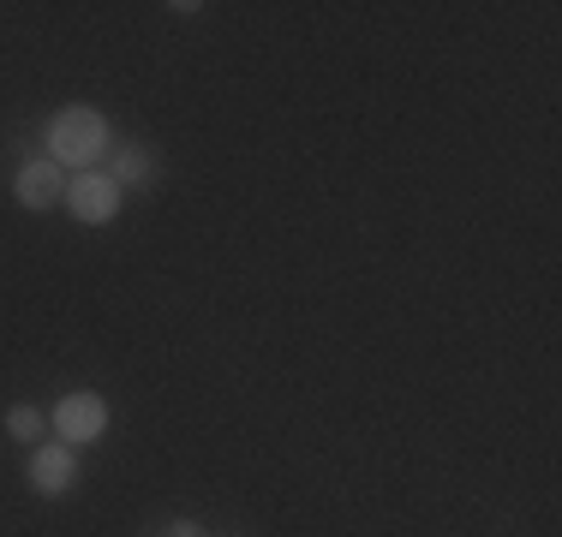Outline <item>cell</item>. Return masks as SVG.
Listing matches in <instances>:
<instances>
[{
	"label": "cell",
	"mask_w": 562,
	"mask_h": 537,
	"mask_svg": "<svg viewBox=\"0 0 562 537\" xmlns=\"http://www.w3.org/2000/svg\"><path fill=\"white\" fill-rule=\"evenodd\" d=\"M24 478H31V490L36 495H48V502H55V495H66L78 483V448H66V442H36L31 448V460H24Z\"/></svg>",
	"instance_id": "obj_5"
},
{
	"label": "cell",
	"mask_w": 562,
	"mask_h": 537,
	"mask_svg": "<svg viewBox=\"0 0 562 537\" xmlns=\"http://www.w3.org/2000/svg\"><path fill=\"white\" fill-rule=\"evenodd\" d=\"M12 197H19V209H31V215L60 209L66 204V168H55L48 156L19 161V173H12Z\"/></svg>",
	"instance_id": "obj_4"
},
{
	"label": "cell",
	"mask_w": 562,
	"mask_h": 537,
	"mask_svg": "<svg viewBox=\"0 0 562 537\" xmlns=\"http://www.w3.org/2000/svg\"><path fill=\"white\" fill-rule=\"evenodd\" d=\"M66 215H72L78 227H114L120 221V209H126V192L109 180L102 168H90V173H66Z\"/></svg>",
	"instance_id": "obj_3"
},
{
	"label": "cell",
	"mask_w": 562,
	"mask_h": 537,
	"mask_svg": "<svg viewBox=\"0 0 562 537\" xmlns=\"http://www.w3.org/2000/svg\"><path fill=\"white\" fill-rule=\"evenodd\" d=\"M156 144H144V138H132V144H114L109 150V161H102V173L120 185V192H144V185L156 180Z\"/></svg>",
	"instance_id": "obj_6"
},
{
	"label": "cell",
	"mask_w": 562,
	"mask_h": 537,
	"mask_svg": "<svg viewBox=\"0 0 562 537\" xmlns=\"http://www.w3.org/2000/svg\"><path fill=\"white\" fill-rule=\"evenodd\" d=\"M7 436L24 442V448H36V442H48L55 430H48V412L31 407V400H19V407H7Z\"/></svg>",
	"instance_id": "obj_7"
},
{
	"label": "cell",
	"mask_w": 562,
	"mask_h": 537,
	"mask_svg": "<svg viewBox=\"0 0 562 537\" xmlns=\"http://www.w3.org/2000/svg\"><path fill=\"white\" fill-rule=\"evenodd\" d=\"M156 537H204V526H198V519H173V526H162Z\"/></svg>",
	"instance_id": "obj_8"
},
{
	"label": "cell",
	"mask_w": 562,
	"mask_h": 537,
	"mask_svg": "<svg viewBox=\"0 0 562 537\" xmlns=\"http://www.w3.org/2000/svg\"><path fill=\"white\" fill-rule=\"evenodd\" d=\"M109 424H114V412H109V400L97 395V388H72V395H60L55 400V412H48V430H55V442H66V448H97L102 436H109Z\"/></svg>",
	"instance_id": "obj_2"
},
{
	"label": "cell",
	"mask_w": 562,
	"mask_h": 537,
	"mask_svg": "<svg viewBox=\"0 0 562 537\" xmlns=\"http://www.w3.org/2000/svg\"><path fill=\"white\" fill-rule=\"evenodd\" d=\"M43 144H48V161L66 173H90V168H102L114 150V126H109V114L102 107H90V102H66L55 119H48V132H43Z\"/></svg>",
	"instance_id": "obj_1"
}]
</instances>
